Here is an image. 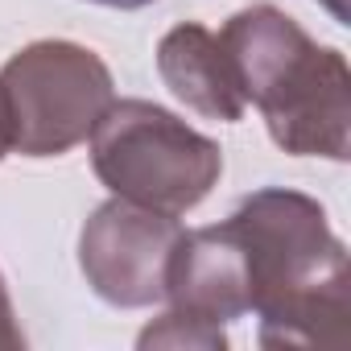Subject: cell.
Instances as JSON below:
<instances>
[{"mask_svg": "<svg viewBox=\"0 0 351 351\" xmlns=\"http://www.w3.org/2000/svg\"><path fill=\"white\" fill-rule=\"evenodd\" d=\"M91 141L95 178L136 207L182 219L223 178V149L149 99H112Z\"/></svg>", "mask_w": 351, "mask_h": 351, "instance_id": "obj_3", "label": "cell"}, {"mask_svg": "<svg viewBox=\"0 0 351 351\" xmlns=\"http://www.w3.org/2000/svg\"><path fill=\"white\" fill-rule=\"evenodd\" d=\"M87 5H104V9H124V13H132V9H149V5H157V0H87Z\"/></svg>", "mask_w": 351, "mask_h": 351, "instance_id": "obj_10", "label": "cell"}, {"mask_svg": "<svg viewBox=\"0 0 351 351\" xmlns=\"http://www.w3.org/2000/svg\"><path fill=\"white\" fill-rule=\"evenodd\" d=\"M318 5L339 21V25H351V13H347V0H318Z\"/></svg>", "mask_w": 351, "mask_h": 351, "instance_id": "obj_11", "label": "cell"}, {"mask_svg": "<svg viewBox=\"0 0 351 351\" xmlns=\"http://www.w3.org/2000/svg\"><path fill=\"white\" fill-rule=\"evenodd\" d=\"M13 149H9V132H5V112H0V161H5Z\"/></svg>", "mask_w": 351, "mask_h": 351, "instance_id": "obj_12", "label": "cell"}, {"mask_svg": "<svg viewBox=\"0 0 351 351\" xmlns=\"http://www.w3.org/2000/svg\"><path fill=\"white\" fill-rule=\"evenodd\" d=\"M165 306L219 322V326L252 314L244 248L236 232L228 228V219L215 228H195V232L182 228L169 269H165Z\"/></svg>", "mask_w": 351, "mask_h": 351, "instance_id": "obj_6", "label": "cell"}, {"mask_svg": "<svg viewBox=\"0 0 351 351\" xmlns=\"http://www.w3.org/2000/svg\"><path fill=\"white\" fill-rule=\"evenodd\" d=\"M116 99L108 62L66 38L21 46L0 66V112L9 149L21 157H62L83 145Z\"/></svg>", "mask_w": 351, "mask_h": 351, "instance_id": "obj_4", "label": "cell"}, {"mask_svg": "<svg viewBox=\"0 0 351 351\" xmlns=\"http://www.w3.org/2000/svg\"><path fill=\"white\" fill-rule=\"evenodd\" d=\"M244 104L265 116L277 149L293 157L347 161L351 149V71L343 50L318 46L273 5L244 9L219 29Z\"/></svg>", "mask_w": 351, "mask_h": 351, "instance_id": "obj_2", "label": "cell"}, {"mask_svg": "<svg viewBox=\"0 0 351 351\" xmlns=\"http://www.w3.org/2000/svg\"><path fill=\"white\" fill-rule=\"evenodd\" d=\"M182 223L128 199L99 203L79 232V269L91 293L116 310H149L165 302V269Z\"/></svg>", "mask_w": 351, "mask_h": 351, "instance_id": "obj_5", "label": "cell"}, {"mask_svg": "<svg viewBox=\"0 0 351 351\" xmlns=\"http://www.w3.org/2000/svg\"><path fill=\"white\" fill-rule=\"evenodd\" d=\"M136 347H173V351H223L228 347V330L219 322H207V318H195L186 310H165L161 318H153L141 335H136Z\"/></svg>", "mask_w": 351, "mask_h": 351, "instance_id": "obj_8", "label": "cell"}, {"mask_svg": "<svg viewBox=\"0 0 351 351\" xmlns=\"http://www.w3.org/2000/svg\"><path fill=\"white\" fill-rule=\"evenodd\" d=\"M248 265L261 347H343L351 265L318 199L252 191L228 215Z\"/></svg>", "mask_w": 351, "mask_h": 351, "instance_id": "obj_1", "label": "cell"}, {"mask_svg": "<svg viewBox=\"0 0 351 351\" xmlns=\"http://www.w3.org/2000/svg\"><path fill=\"white\" fill-rule=\"evenodd\" d=\"M0 347H5V351L25 347V330H21V322H17V310H13V298H9L5 277H0Z\"/></svg>", "mask_w": 351, "mask_h": 351, "instance_id": "obj_9", "label": "cell"}, {"mask_svg": "<svg viewBox=\"0 0 351 351\" xmlns=\"http://www.w3.org/2000/svg\"><path fill=\"white\" fill-rule=\"evenodd\" d=\"M157 75L173 91V99H182L191 112L203 120L236 124L244 120L248 104L236 87L232 62L219 46V34H211L199 21H182L161 34L157 42Z\"/></svg>", "mask_w": 351, "mask_h": 351, "instance_id": "obj_7", "label": "cell"}]
</instances>
